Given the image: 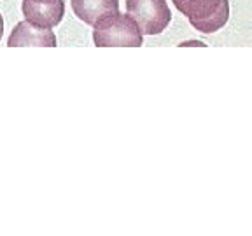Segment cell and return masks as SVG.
Wrapping results in <instances>:
<instances>
[{
  "mask_svg": "<svg viewBox=\"0 0 252 236\" xmlns=\"http://www.w3.org/2000/svg\"><path fill=\"white\" fill-rule=\"evenodd\" d=\"M93 42L96 47H140L144 37L131 16L110 12L93 25Z\"/></svg>",
  "mask_w": 252,
  "mask_h": 236,
  "instance_id": "1",
  "label": "cell"
},
{
  "mask_svg": "<svg viewBox=\"0 0 252 236\" xmlns=\"http://www.w3.org/2000/svg\"><path fill=\"white\" fill-rule=\"evenodd\" d=\"M179 12L186 16L194 30L214 33L229 20L228 0H172Z\"/></svg>",
  "mask_w": 252,
  "mask_h": 236,
  "instance_id": "2",
  "label": "cell"
},
{
  "mask_svg": "<svg viewBox=\"0 0 252 236\" xmlns=\"http://www.w3.org/2000/svg\"><path fill=\"white\" fill-rule=\"evenodd\" d=\"M126 12L138 25L142 35H159L172 21L166 0H126Z\"/></svg>",
  "mask_w": 252,
  "mask_h": 236,
  "instance_id": "3",
  "label": "cell"
},
{
  "mask_svg": "<svg viewBox=\"0 0 252 236\" xmlns=\"http://www.w3.org/2000/svg\"><path fill=\"white\" fill-rule=\"evenodd\" d=\"M25 20L37 27L53 28L62 23L65 14L63 0H23L21 5Z\"/></svg>",
  "mask_w": 252,
  "mask_h": 236,
  "instance_id": "4",
  "label": "cell"
},
{
  "mask_svg": "<svg viewBox=\"0 0 252 236\" xmlns=\"http://www.w3.org/2000/svg\"><path fill=\"white\" fill-rule=\"evenodd\" d=\"M9 47H56V35L51 28L37 27L30 21H20L7 39Z\"/></svg>",
  "mask_w": 252,
  "mask_h": 236,
  "instance_id": "5",
  "label": "cell"
},
{
  "mask_svg": "<svg viewBox=\"0 0 252 236\" xmlns=\"http://www.w3.org/2000/svg\"><path fill=\"white\" fill-rule=\"evenodd\" d=\"M72 11L81 21L93 27L103 16L119 11V0H72Z\"/></svg>",
  "mask_w": 252,
  "mask_h": 236,
  "instance_id": "6",
  "label": "cell"
},
{
  "mask_svg": "<svg viewBox=\"0 0 252 236\" xmlns=\"http://www.w3.org/2000/svg\"><path fill=\"white\" fill-rule=\"evenodd\" d=\"M2 35H4V18L0 14V39H2Z\"/></svg>",
  "mask_w": 252,
  "mask_h": 236,
  "instance_id": "7",
  "label": "cell"
}]
</instances>
